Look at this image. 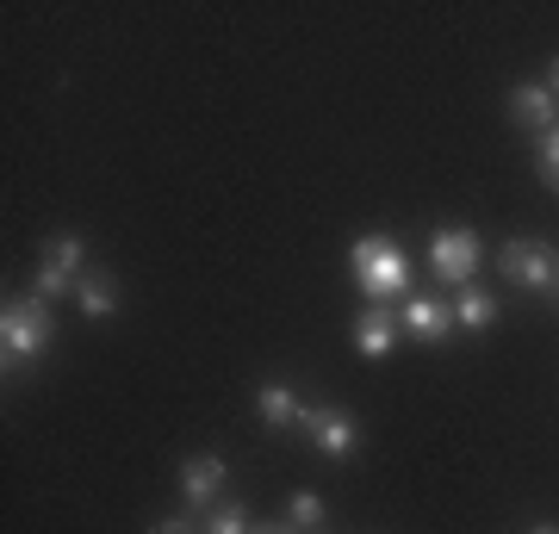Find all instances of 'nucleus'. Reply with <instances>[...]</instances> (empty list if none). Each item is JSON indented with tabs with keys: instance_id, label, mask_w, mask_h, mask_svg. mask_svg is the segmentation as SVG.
Returning a JSON list of instances; mask_svg holds the SVG:
<instances>
[{
	"instance_id": "16",
	"label": "nucleus",
	"mask_w": 559,
	"mask_h": 534,
	"mask_svg": "<svg viewBox=\"0 0 559 534\" xmlns=\"http://www.w3.org/2000/svg\"><path fill=\"white\" fill-rule=\"evenodd\" d=\"M540 175H547V187H559V124L540 131Z\"/></svg>"
},
{
	"instance_id": "5",
	"label": "nucleus",
	"mask_w": 559,
	"mask_h": 534,
	"mask_svg": "<svg viewBox=\"0 0 559 534\" xmlns=\"http://www.w3.org/2000/svg\"><path fill=\"white\" fill-rule=\"evenodd\" d=\"M503 274L516 280L522 293H554V280H559V256L547 249V242H535V237H516L510 249H503Z\"/></svg>"
},
{
	"instance_id": "1",
	"label": "nucleus",
	"mask_w": 559,
	"mask_h": 534,
	"mask_svg": "<svg viewBox=\"0 0 559 534\" xmlns=\"http://www.w3.org/2000/svg\"><path fill=\"white\" fill-rule=\"evenodd\" d=\"M50 342H57L50 305H44V298H7V311H0V355H7V373L25 367V360H38Z\"/></svg>"
},
{
	"instance_id": "3",
	"label": "nucleus",
	"mask_w": 559,
	"mask_h": 534,
	"mask_svg": "<svg viewBox=\"0 0 559 534\" xmlns=\"http://www.w3.org/2000/svg\"><path fill=\"white\" fill-rule=\"evenodd\" d=\"M429 268H436L441 286H473V274H479V237L473 230H436L429 237Z\"/></svg>"
},
{
	"instance_id": "10",
	"label": "nucleus",
	"mask_w": 559,
	"mask_h": 534,
	"mask_svg": "<svg viewBox=\"0 0 559 534\" xmlns=\"http://www.w3.org/2000/svg\"><path fill=\"white\" fill-rule=\"evenodd\" d=\"M75 305L87 317H112L119 311V286H112V274H81L75 280Z\"/></svg>"
},
{
	"instance_id": "21",
	"label": "nucleus",
	"mask_w": 559,
	"mask_h": 534,
	"mask_svg": "<svg viewBox=\"0 0 559 534\" xmlns=\"http://www.w3.org/2000/svg\"><path fill=\"white\" fill-rule=\"evenodd\" d=\"M554 87H559V62H554Z\"/></svg>"
},
{
	"instance_id": "22",
	"label": "nucleus",
	"mask_w": 559,
	"mask_h": 534,
	"mask_svg": "<svg viewBox=\"0 0 559 534\" xmlns=\"http://www.w3.org/2000/svg\"><path fill=\"white\" fill-rule=\"evenodd\" d=\"M554 293H559V280H554Z\"/></svg>"
},
{
	"instance_id": "6",
	"label": "nucleus",
	"mask_w": 559,
	"mask_h": 534,
	"mask_svg": "<svg viewBox=\"0 0 559 534\" xmlns=\"http://www.w3.org/2000/svg\"><path fill=\"white\" fill-rule=\"evenodd\" d=\"M399 330L417 336V342H441L448 330H454V298H404Z\"/></svg>"
},
{
	"instance_id": "2",
	"label": "nucleus",
	"mask_w": 559,
	"mask_h": 534,
	"mask_svg": "<svg viewBox=\"0 0 559 534\" xmlns=\"http://www.w3.org/2000/svg\"><path fill=\"white\" fill-rule=\"evenodd\" d=\"M348 268H355L360 293L373 298V305H385V298H399L411 286V261H404V249L392 237H360L348 249Z\"/></svg>"
},
{
	"instance_id": "11",
	"label": "nucleus",
	"mask_w": 559,
	"mask_h": 534,
	"mask_svg": "<svg viewBox=\"0 0 559 534\" xmlns=\"http://www.w3.org/2000/svg\"><path fill=\"white\" fill-rule=\"evenodd\" d=\"M255 411H261V423H274V429H299V397H293V385H261V397H255Z\"/></svg>"
},
{
	"instance_id": "14",
	"label": "nucleus",
	"mask_w": 559,
	"mask_h": 534,
	"mask_svg": "<svg viewBox=\"0 0 559 534\" xmlns=\"http://www.w3.org/2000/svg\"><path fill=\"white\" fill-rule=\"evenodd\" d=\"M200 534H255V529H249V510L242 503H218V510H205Z\"/></svg>"
},
{
	"instance_id": "13",
	"label": "nucleus",
	"mask_w": 559,
	"mask_h": 534,
	"mask_svg": "<svg viewBox=\"0 0 559 534\" xmlns=\"http://www.w3.org/2000/svg\"><path fill=\"white\" fill-rule=\"evenodd\" d=\"M44 261H50V268H62L69 280H81V274H87V268H81V237H69V230L44 242Z\"/></svg>"
},
{
	"instance_id": "7",
	"label": "nucleus",
	"mask_w": 559,
	"mask_h": 534,
	"mask_svg": "<svg viewBox=\"0 0 559 534\" xmlns=\"http://www.w3.org/2000/svg\"><path fill=\"white\" fill-rule=\"evenodd\" d=\"M510 112H516L528 131H554V112H559V99L547 81H516L510 87Z\"/></svg>"
},
{
	"instance_id": "12",
	"label": "nucleus",
	"mask_w": 559,
	"mask_h": 534,
	"mask_svg": "<svg viewBox=\"0 0 559 534\" xmlns=\"http://www.w3.org/2000/svg\"><path fill=\"white\" fill-rule=\"evenodd\" d=\"M491 317H498V298L485 293V286H460L454 293V323H466V330H491Z\"/></svg>"
},
{
	"instance_id": "20",
	"label": "nucleus",
	"mask_w": 559,
	"mask_h": 534,
	"mask_svg": "<svg viewBox=\"0 0 559 534\" xmlns=\"http://www.w3.org/2000/svg\"><path fill=\"white\" fill-rule=\"evenodd\" d=\"M255 534H286V529H255Z\"/></svg>"
},
{
	"instance_id": "9",
	"label": "nucleus",
	"mask_w": 559,
	"mask_h": 534,
	"mask_svg": "<svg viewBox=\"0 0 559 534\" xmlns=\"http://www.w3.org/2000/svg\"><path fill=\"white\" fill-rule=\"evenodd\" d=\"M392 342H399V311L367 305V311L355 317V348L360 355H392Z\"/></svg>"
},
{
	"instance_id": "19",
	"label": "nucleus",
	"mask_w": 559,
	"mask_h": 534,
	"mask_svg": "<svg viewBox=\"0 0 559 534\" xmlns=\"http://www.w3.org/2000/svg\"><path fill=\"white\" fill-rule=\"evenodd\" d=\"M528 534H559V529H554V522H535V529H528Z\"/></svg>"
},
{
	"instance_id": "17",
	"label": "nucleus",
	"mask_w": 559,
	"mask_h": 534,
	"mask_svg": "<svg viewBox=\"0 0 559 534\" xmlns=\"http://www.w3.org/2000/svg\"><path fill=\"white\" fill-rule=\"evenodd\" d=\"M293 522H299V529H318V522H323V503H318L311 491L293 497Z\"/></svg>"
},
{
	"instance_id": "18",
	"label": "nucleus",
	"mask_w": 559,
	"mask_h": 534,
	"mask_svg": "<svg viewBox=\"0 0 559 534\" xmlns=\"http://www.w3.org/2000/svg\"><path fill=\"white\" fill-rule=\"evenodd\" d=\"M150 534H200V529H193L187 515H168V522H156V529H150Z\"/></svg>"
},
{
	"instance_id": "8",
	"label": "nucleus",
	"mask_w": 559,
	"mask_h": 534,
	"mask_svg": "<svg viewBox=\"0 0 559 534\" xmlns=\"http://www.w3.org/2000/svg\"><path fill=\"white\" fill-rule=\"evenodd\" d=\"M218 485H224V460L218 454H193L187 466H180V497H187L193 510H212Z\"/></svg>"
},
{
	"instance_id": "15",
	"label": "nucleus",
	"mask_w": 559,
	"mask_h": 534,
	"mask_svg": "<svg viewBox=\"0 0 559 534\" xmlns=\"http://www.w3.org/2000/svg\"><path fill=\"white\" fill-rule=\"evenodd\" d=\"M62 293H75V280L62 274V268H50V261H44L38 280H32V298H44V305H50V298H62Z\"/></svg>"
},
{
	"instance_id": "4",
	"label": "nucleus",
	"mask_w": 559,
	"mask_h": 534,
	"mask_svg": "<svg viewBox=\"0 0 559 534\" xmlns=\"http://www.w3.org/2000/svg\"><path fill=\"white\" fill-rule=\"evenodd\" d=\"M299 436L311 441L318 454H330V460H348L360 448V429L342 411H330V404H305L299 411Z\"/></svg>"
}]
</instances>
